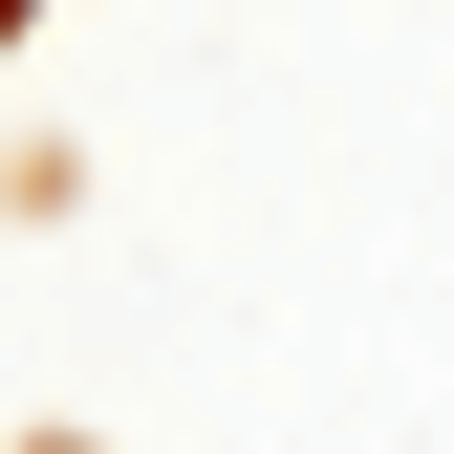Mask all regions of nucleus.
<instances>
[{
	"label": "nucleus",
	"instance_id": "nucleus-1",
	"mask_svg": "<svg viewBox=\"0 0 454 454\" xmlns=\"http://www.w3.org/2000/svg\"><path fill=\"white\" fill-rule=\"evenodd\" d=\"M0 22H22V0H0Z\"/></svg>",
	"mask_w": 454,
	"mask_h": 454
}]
</instances>
